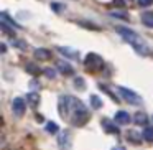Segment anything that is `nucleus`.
Returning <instances> with one entry per match:
<instances>
[{
  "instance_id": "4be33fe9",
  "label": "nucleus",
  "mask_w": 153,
  "mask_h": 150,
  "mask_svg": "<svg viewBox=\"0 0 153 150\" xmlns=\"http://www.w3.org/2000/svg\"><path fill=\"white\" fill-rule=\"evenodd\" d=\"M153 4V0H138V5L140 7H148V5Z\"/></svg>"
},
{
  "instance_id": "9b49d317",
  "label": "nucleus",
  "mask_w": 153,
  "mask_h": 150,
  "mask_svg": "<svg viewBox=\"0 0 153 150\" xmlns=\"http://www.w3.org/2000/svg\"><path fill=\"white\" fill-rule=\"evenodd\" d=\"M142 22H143L145 27L153 28V12H145V13L142 15Z\"/></svg>"
},
{
  "instance_id": "f8f14e48",
  "label": "nucleus",
  "mask_w": 153,
  "mask_h": 150,
  "mask_svg": "<svg viewBox=\"0 0 153 150\" xmlns=\"http://www.w3.org/2000/svg\"><path fill=\"white\" fill-rule=\"evenodd\" d=\"M58 51H59L61 54H64L66 58H77L79 56V53L74 50H69V48H58Z\"/></svg>"
},
{
  "instance_id": "a211bd4d",
  "label": "nucleus",
  "mask_w": 153,
  "mask_h": 150,
  "mask_svg": "<svg viewBox=\"0 0 153 150\" xmlns=\"http://www.w3.org/2000/svg\"><path fill=\"white\" fill-rule=\"evenodd\" d=\"M74 84L77 86V89H86V87H84V79H81V78H76V79H74Z\"/></svg>"
},
{
  "instance_id": "ddd939ff",
  "label": "nucleus",
  "mask_w": 153,
  "mask_h": 150,
  "mask_svg": "<svg viewBox=\"0 0 153 150\" xmlns=\"http://www.w3.org/2000/svg\"><path fill=\"white\" fill-rule=\"evenodd\" d=\"M27 101L30 102V106L31 107H36L38 106V102H40V94H36V93H30L27 96Z\"/></svg>"
},
{
  "instance_id": "f3484780",
  "label": "nucleus",
  "mask_w": 153,
  "mask_h": 150,
  "mask_svg": "<svg viewBox=\"0 0 153 150\" xmlns=\"http://www.w3.org/2000/svg\"><path fill=\"white\" fill-rule=\"evenodd\" d=\"M46 132H48V134H56V132H58V124L48 122V124H46Z\"/></svg>"
},
{
  "instance_id": "393cba45",
  "label": "nucleus",
  "mask_w": 153,
  "mask_h": 150,
  "mask_svg": "<svg viewBox=\"0 0 153 150\" xmlns=\"http://www.w3.org/2000/svg\"><path fill=\"white\" fill-rule=\"evenodd\" d=\"M0 50H2V53H5V51H7V46H5L4 43H2V45H0Z\"/></svg>"
},
{
  "instance_id": "1a4fd4ad",
  "label": "nucleus",
  "mask_w": 153,
  "mask_h": 150,
  "mask_svg": "<svg viewBox=\"0 0 153 150\" xmlns=\"http://www.w3.org/2000/svg\"><path fill=\"white\" fill-rule=\"evenodd\" d=\"M102 127H104V130L109 132V134H119V127H115L110 120H107V119L102 120Z\"/></svg>"
},
{
  "instance_id": "423d86ee",
  "label": "nucleus",
  "mask_w": 153,
  "mask_h": 150,
  "mask_svg": "<svg viewBox=\"0 0 153 150\" xmlns=\"http://www.w3.org/2000/svg\"><path fill=\"white\" fill-rule=\"evenodd\" d=\"M33 56L36 58V60H40V61H48L51 58V51L46 50V48H36L35 53H33Z\"/></svg>"
},
{
  "instance_id": "f257e3e1",
  "label": "nucleus",
  "mask_w": 153,
  "mask_h": 150,
  "mask_svg": "<svg viewBox=\"0 0 153 150\" xmlns=\"http://www.w3.org/2000/svg\"><path fill=\"white\" fill-rule=\"evenodd\" d=\"M59 112L64 120L71 122L76 127L84 125L87 122V119H89V114H87V109L84 107V104L79 99H76L74 96H61Z\"/></svg>"
},
{
  "instance_id": "7ed1b4c3",
  "label": "nucleus",
  "mask_w": 153,
  "mask_h": 150,
  "mask_svg": "<svg viewBox=\"0 0 153 150\" xmlns=\"http://www.w3.org/2000/svg\"><path fill=\"white\" fill-rule=\"evenodd\" d=\"M84 66H86L87 71L96 73V71H100L104 68V60L96 53H89L86 56V60H84Z\"/></svg>"
},
{
  "instance_id": "6ab92c4d",
  "label": "nucleus",
  "mask_w": 153,
  "mask_h": 150,
  "mask_svg": "<svg viewBox=\"0 0 153 150\" xmlns=\"http://www.w3.org/2000/svg\"><path fill=\"white\" fill-rule=\"evenodd\" d=\"M112 17H115V18H123V20H127V13H123V12H112Z\"/></svg>"
},
{
  "instance_id": "20e7f679",
  "label": "nucleus",
  "mask_w": 153,
  "mask_h": 150,
  "mask_svg": "<svg viewBox=\"0 0 153 150\" xmlns=\"http://www.w3.org/2000/svg\"><path fill=\"white\" fill-rule=\"evenodd\" d=\"M119 93L122 94V97L127 101V102L133 104V106H140V104H142V97H140L138 94H135L133 91L127 89V87H123V86H119Z\"/></svg>"
},
{
  "instance_id": "2eb2a0df",
  "label": "nucleus",
  "mask_w": 153,
  "mask_h": 150,
  "mask_svg": "<svg viewBox=\"0 0 153 150\" xmlns=\"http://www.w3.org/2000/svg\"><path fill=\"white\" fill-rule=\"evenodd\" d=\"M91 107L92 109H100L102 107V101L99 96H91Z\"/></svg>"
},
{
  "instance_id": "6e6552de",
  "label": "nucleus",
  "mask_w": 153,
  "mask_h": 150,
  "mask_svg": "<svg viewBox=\"0 0 153 150\" xmlns=\"http://www.w3.org/2000/svg\"><path fill=\"white\" fill-rule=\"evenodd\" d=\"M115 122L117 124H128L130 122V114L125 110H119L115 114Z\"/></svg>"
},
{
  "instance_id": "dca6fc26",
  "label": "nucleus",
  "mask_w": 153,
  "mask_h": 150,
  "mask_svg": "<svg viewBox=\"0 0 153 150\" xmlns=\"http://www.w3.org/2000/svg\"><path fill=\"white\" fill-rule=\"evenodd\" d=\"M25 69H27L30 74H40V68H38L35 63H28L27 66H25Z\"/></svg>"
},
{
  "instance_id": "5701e85b",
  "label": "nucleus",
  "mask_w": 153,
  "mask_h": 150,
  "mask_svg": "<svg viewBox=\"0 0 153 150\" xmlns=\"http://www.w3.org/2000/svg\"><path fill=\"white\" fill-rule=\"evenodd\" d=\"M51 8H53L56 13H59V12L63 10V5H59V4H51Z\"/></svg>"
},
{
  "instance_id": "f03ea898",
  "label": "nucleus",
  "mask_w": 153,
  "mask_h": 150,
  "mask_svg": "<svg viewBox=\"0 0 153 150\" xmlns=\"http://www.w3.org/2000/svg\"><path fill=\"white\" fill-rule=\"evenodd\" d=\"M115 31H117V33H119L125 41H128V43L132 45V48H133V50H135L138 54H148V53H150L148 45H146L145 41H143L133 30H130V28H127V27H115Z\"/></svg>"
},
{
  "instance_id": "a878e982",
  "label": "nucleus",
  "mask_w": 153,
  "mask_h": 150,
  "mask_svg": "<svg viewBox=\"0 0 153 150\" xmlns=\"http://www.w3.org/2000/svg\"><path fill=\"white\" fill-rule=\"evenodd\" d=\"M114 150H125V149H123V147H115Z\"/></svg>"
},
{
  "instance_id": "aec40b11",
  "label": "nucleus",
  "mask_w": 153,
  "mask_h": 150,
  "mask_svg": "<svg viewBox=\"0 0 153 150\" xmlns=\"http://www.w3.org/2000/svg\"><path fill=\"white\" fill-rule=\"evenodd\" d=\"M128 139H130V142H132V139H133V142H135V143H140L138 135H137L135 132H128Z\"/></svg>"
},
{
  "instance_id": "4468645a",
  "label": "nucleus",
  "mask_w": 153,
  "mask_h": 150,
  "mask_svg": "<svg viewBox=\"0 0 153 150\" xmlns=\"http://www.w3.org/2000/svg\"><path fill=\"white\" fill-rule=\"evenodd\" d=\"M142 137L146 140V142H153V127H145Z\"/></svg>"
},
{
  "instance_id": "0eeeda50",
  "label": "nucleus",
  "mask_w": 153,
  "mask_h": 150,
  "mask_svg": "<svg viewBox=\"0 0 153 150\" xmlns=\"http://www.w3.org/2000/svg\"><path fill=\"white\" fill-rule=\"evenodd\" d=\"M56 66H58V69H59L63 74H66V76H69V74L74 73L73 66H71L68 61H56Z\"/></svg>"
},
{
  "instance_id": "9d476101",
  "label": "nucleus",
  "mask_w": 153,
  "mask_h": 150,
  "mask_svg": "<svg viewBox=\"0 0 153 150\" xmlns=\"http://www.w3.org/2000/svg\"><path fill=\"white\" fill-rule=\"evenodd\" d=\"M133 122L138 124V125H145V124L148 122V117H146L145 112H137L135 116H133Z\"/></svg>"
},
{
  "instance_id": "b1692460",
  "label": "nucleus",
  "mask_w": 153,
  "mask_h": 150,
  "mask_svg": "<svg viewBox=\"0 0 153 150\" xmlns=\"http://www.w3.org/2000/svg\"><path fill=\"white\" fill-rule=\"evenodd\" d=\"M13 43L17 45L20 50H25V48H27V43H25V41H13Z\"/></svg>"
},
{
  "instance_id": "39448f33",
  "label": "nucleus",
  "mask_w": 153,
  "mask_h": 150,
  "mask_svg": "<svg viewBox=\"0 0 153 150\" xmlns=\"http://www.w3.org/2000/svg\"><path fill=\"white\" fill-rule=\"evenodd\" d=\"M12 109H13V114L17 117H22L25 114V109H27V104H25V101L22 99V97H15L13 101H12Z\"/></svg>"
},
{
  "instance_id": "412c9836",
  "label": "nucleus",
  "mask_w": 153,
  "mask_h": 150,
  "mask_svg": "<svg viewBox=\"0 0 153 150\" xmlns=\"http://www.w3.org/2000/svg\"><path fill=\"white\" fill-rule=\"evenodd\" d=\"M45 74H46V78H50V79L56 76V73H54V71L51 69V68H46V69H45Z\"/></svg>"
}]
</instances>
